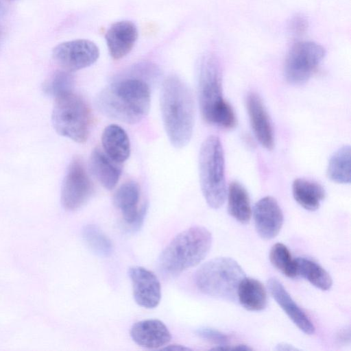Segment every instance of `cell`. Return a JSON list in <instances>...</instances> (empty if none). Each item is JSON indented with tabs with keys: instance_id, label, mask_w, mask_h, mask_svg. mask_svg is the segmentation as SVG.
Wrapping results in <instances>:
<instances>
[{
	"instance_id": "cell-18",
	"label": "cell",
	"mask_w": 351,
	"mask_h": 351,
	"mask_svg": "<svg viewBox=\"0 0 351 351\" xmlns=\"http://www.w3.org/2000/svg\"><path fill=\"white\" fill-rule=\"evenodd\" d=\"M88 163L91 173L105 189L112 190L115 187L121 174V163L98 147L91 152Z\"/></svg>"
},
{
	"instance_id": "cell-4",
	"label": "cell",
	"mask_w": 351,
	"mask_h": 351,
	"mask_svg": "<svg viewBox=\"0 0 351 351\" xmlns=\"http://www.w3.org/2000/svg\"><path fill=\"white\" fill-rule=\"evenodd\" d=\"M212 245V234L204 227L193 226L176 236L161 252L159 271L165 276L176 277L201 263Z\"/></svg>"
},
{
	"instance_id": "cell-7",
	"label": "cell",
	"mask_w": 351,
	"mask_h": 351,
	"mask_svg": "<svg viewBox=\"0 0 351 351\" xmlns=\"http://www.w3.org/2000/svg\"><path fill=\"white\" fill-rule=\"evenodd\" d=\"M51 120L60 135L78 143L87 141L91 124L90 111L84 99L73 91L56 98Z\"/></svg>"
},
{
	"instance_id": "cell-33",
	"label": "cell",
	"mask_w": 351,
	"mask_h": 351,
	"mask_svg": "<svg viewBox=\"0 0 351 351\" xmlns=\"http://www.w3.org/2000/svg\"><path fill=\"white\" fill-rule=\"evenodd\" d=\"M232 350H252V348L245 344H239L235 346L234 348H230Z\"/></svg>"
},
{
	"instance_id": "cell-17",
	"label": "cell",
	"mask_w": 351,
	"mask_h": 351,
	"mask_svg": "<svg viewBox=\"0 0 351 351\" xmlns=\"http://www.w3.org/2000/svg\"><path fill=\"white\" fill-rule=\"evenodd\" d=\"M138 29L130 21H121L113 23L105 35L110 56L119 60L130 52L137 38Z\"/></svg>"
},
{
	"instance_id": "cell-30",
	"label": "cell",
	"mask_w": 351,
	"mask_h": 351,
	"mask_svg": "<svg viewBox=\"0 0 351 351\" xmlns=\"http://www.w3.org/2000/svg\"><path fill=\"white\" fill-rule=\"evenodd\" d=\"M292 28L293 29L295 32H302L305 28V23L302 19L298 18L295 19L293 21Z\"/></svg>"
},
{
	"instance_id": "cell-10",
	"label": "cell",
	"mask_w": 351,
	"mask_h": 351,
	"mask_svg": "<svg viewBox=\"0 0 351 351\" xmlns=\"http://www.w3.org/2000/svg\"><path fill=\"white\" fill-rule=\"evenodd\" d=\"M52 56L64 71L71 73L93 64L99 56V50L90 40L77 39L56 46Z\"/></svg>"
},
{
	"instance_id": "cell-27",
	"label": "cell",
	"mask_w": 351,
	"mask_h": 351,
	"mask_svg": "<svg viewBox=\"0 0 351 351\" xmlns=\"http://www.w3.org/2000/svg\"><path fill=\"white\" fill-rule=\"evenodd\" d=\"M74 77L71 72L58 71L47 80L43 85V91L46 95L55 99L73 91Z\"/></svg>"
},
{
	"instance_id": "cell-9",
	"label": "cell",
	"mask_w": 351,
	"mask_h": 351,
	"mask_svg": "<svg viewBox=\"0 0 351 351\" xmlns=\"http://www.w3.org/2000/svg\"><path fill=\"white\" fill-rule=\"evenodd\" d=\"M94 191L82 160L75 158L71 162L61 189V203L67 210H76L90 197Z\"/></svg>"
},
{
	"instance_id": "cell-25",
	"label": "cell",
	"mask_w": 351,
	"mask_h": 351,
	"mask_svg": "<svg viewBox=\"0 0 351 351\" xmlns=\"http://www.w3.org/2000/svg\"><path fill=\"white\" fill-rule=\"evenodd\" d=\"M82 234L85 243L95 254L107 257L112 254V243L110 239L97 226L86 225Z\"/></svg>"
},
{
	"instance_id": "cell-32",
	"label": "cell",
	"mask_w": 351,
	"mask_h": 351,
	"mask_svg": "<svg viewBox=\"0 0 351 351\" xmlns=\"http://www.w3.org/2000/svg\"><path fill=\"white\" fill-rule=\"evenodd\" d=\"M276 349L278 350H288V351L298 350L296 348L293 347V346L289 345L288 343H281L278 344L276 347Z\"/></svg>"
},
{
	"instance_id": "cell-29",
	"label": "cell",
	"mask_w": 351,
	"mask_h": 351,
	"mask_svg": "<svg viewBox=\"0 0 351 351\" xmlns=\"http://www.w3.org/2000/svg\"><path fill=\"white\" fill-rule=\"evenodd\" d=\"M338 340L341 341V343H346L350 342V328H343L341 331H339V334L337 335Z\"/></svg>"
},
{
	"instance_id": "cell-22",
	"label": "cell",
	"mask_w": 351,
	"mask_h": 351,
	"mask_svg": "<svg viewBox=\"0 0 351 351\" xmlns=\"http://www.w3.org/2000/svg\"><path fill=\"white\" fill-rule=\"evenodd\" d=\"M228 210L237 221L242 223L250 221L252 209L248 193L238 182H232L228 190Z\"/></svg>"
},
{
	"instance_id": "cell-24",
	"label": "cell",
	"mask_w": 351,
	"mask_h": 351,
	"mask_svg": "<svg viewBox=\"0 0 351 351\" xmlns=\"http://www.w3.org/2000/svg\"><path fill=\"white\" fill-rule=\"evenodd\" d=\"M350 163L351 149L349 145H345L330 158L326 171L328 179L339 184H350Z\"/></svg>"
},
{
	"instance_id": "cell-3",
	"label": "cell",
	"mask_w": 351,
	"mask_h": 351,
	"mask_svg": "<svg viewBox=\"0 0 351 351\" xmlns=\"http://www.w3.org/2000/svg\"><path fill=\"white\" fill-rule=\"evenodd\" d=\"M197 90L204 120L223 129L234 128L237 125L236 116L231 106L223 97L221 66L213 55H205L199 61Z\"/></svg>"
},
{
	"instance_id": "cell-5",
	"label": "cell",
	"mask_w": 351,
	"mask_h": 351,
	"mask_svg": "<svg viewBox=\"0 0 351 351\" xmlns=\"http://www.w3.org/2000/svg\"><path fill=\"white\" fill-rule=\"evenodd\" d=\"M245 277L244 271L236 261L228 257H217L199 267L194 281L204 294L235 302L239 285Z\"/></svg>"
},
{
	"instance_id": "cell-34",
	"label": "cell",
	"mask_w": 351,
	"mask_h": 351,
	"mask_svg": "<svg viewBox=\"0 0 351 351\" xmlns=\"http://www.w3.org/2000/svg\"><path fill=\"white\" fill-rule=\"evenodd\" d=\"M5 12V7L3 0H0V14H3Z\"/></svg>"
},
{
	"instance_id": "cell-35",
	"label": "cell",
	"mask_w": 351,
	"mask_h": 351,
	"mask_svg": "<svg viewBox=\"0 0 351 351\" xmlns=\"http://www.w3.org/2000/svg\"><path fill=\"white\" fill-rule=\"evenodd\" d=\"M1 38H2V31H1V26H0V43H1Z\"/></svg>"
},
{
	"instance_id": "cell-19",
	"label": "cell",
	"mask_w": 351,
	"mask_h": 351,
	"mask_svg": "<svg viewBox=\"0 0 351 351\" xmlns=\"http://www.w3.org/2000/svg\"><path fill=\"white\" fill-rule=\"evenodd\" d=\"M103 150L114 161L123 163L130 155V143L125 131L119 125H109L101 136Z\"/></svg>"
},
{
	"instance_id": "cell-6",
	"label": "cell",
	"mask_w": 351,
	"mask_h": 351,
	"mask_svg": "<svg viewBox=\"0 0 351 351\" xmlns=\"http://www.w3.org/2000/svg\"><path fill=\"white\" fill-rule=\"evenodd\" d=\"M199 182L204 197L212 208H219L226 197L225 162L220 139L210 136L202 143L199 154Z\"/></svg>"
},
{
	"instance_id": "cell-14",
	"label": "cell",
	"mask_w": 351,
	"mask_h": 351,
	"mask_svg": "<svg viewBox=\"0 0 351 351\" xmlns=\"http://www.w3.org/2000/svg\"><path fill=\"white\" fill-rule=\"evenodd\" d=\"M246 108L253 132L260 144L267 149L274 145L271 121L260 96L250 93L246 97Z\"/></svg>"
},
{
	"instance_id": "cell-23",
	"label": "cell",
	"mask_w": 351,
	"mask_h": 351,
	"mask_svg": "<svg viewBox=\"0 0 351 351\" xmlns=\"http://www.w3.org/2000/svg\"><path fill=\"white\" fill-rule=\"evenodd\" d=\"M295 261L298 276L303 277L322 291L330 289L332 285V278L320 265L304 257H298Z\"/></svg>"
},
{
	"instance_id": "cell-31",
	"label": "cell",
	"mask_w": 351,
	"mask_h": 351,
	"mask_svg": "<svg viewBox=\"0 0 351 351\" xmlns=\"http://www.w3.org/2000/svg\"><path fill=\"white\" fill-rule=\"evenodd\" d=\"M162 350H190L191 349L189 348H186L182 345H169L166 346L165 348H162Z\"/></svg>"
},
{
	"instance_id": "cell-1",
	"label": "cell",
	"mask_w": 351,
	"mask_h": 351,
	"mask_svg": "<svg viewBox=\"0 0 351 351\" xmlns=\"http://www.w3.org/2000/svg\"><path fill=\"white\" fill-rule=\"evenodd\" d=\"M95 105L107 117L128 124L137 123L149 111V86L139 78L116 81L98 93Z\"/></svg>"
},
{
	"instance_id": "cell-20",
	"label": "cell",
	"mask_w": 351,
	"mask_h": 351,
	"mask_svg": "<svg viewBox=\"0 0 351 351\" xmlns=\"http://www.w3.org/2000/svg\"><path fill=\"white\" fill-rule=\"evenodd\" d=\"M292 192L298 204L310 211L317 210L326 196L325 189L320 184L304 178L293 181Z\"/></svg>"
},
{
	"instance_id": "cell-28",
	"label": "cell",
	"mask_w": 351,
	"mask_h": 351,
	"mask_svg": "<svg viewBox=\"0 0 351 351\" xmlns=\"http://www.w3.org/2000/svg\"><path fill=\"white\" fill-rule=\"evenodd\" d=\"M195 332L200 338L216 343L217 346L228 345L229 341L228 337L226 334L211 328L202 327L197 329Z\"/></svg>"
},
{
	"instance_id": "cell-36",
	"label": "cell",
	"mask_w": 351,
	"mask_h": 351,
	"mask_svg": "<svg viewBox=\"0 0 351 351\" xmlns=\"http://www.w3.org/2000/svg\"><path fill=\"white\" fill-rule=\"evenodd\" d=\"M11 1H13V0H11Z\"/></svg>"
},
{
	"instance_id": "cell-13",
	"label": "cell",
	"mask_w": 351,
	"mask_h": 351,
	"mask_svg": "<svg viewBox=\"0 0 351 351\" xmlns=\"http://www.w3.org/2000/svg\"><path fill=\"white\" fill-rule=\"evenodd\" d=\"M253 217L256 232L264 239L276 237L283 224L282 211L277 201L270 196L256 203Z\"/></svg>"
},
{
	"instance_id": "cell-12",
	"label": "cell",
	"mask_w": 351,
	"mask_h": 351,
	"mask_svg": "<svg viewBox=\"0 0 351 351\" xmlns=\"http://www.w3.org/2000/svg\"><path fill=\"white\" fill-rule=\"evenodd\" d=\"M140 187L135 181H128L121 184L113 196V203L123 216L125 222L138 229L146 215L147 206L144 204L138 209Z\"/></svg>"
},
{
	"instance_id": "cell-15",
	"label": "cell",
	"mask_w": 351,
	"mask_h": 351,
	"mask_svg": "<svg viewBox=\"0 0 351 351\" xmlns=\"http://www.w3.org/2000/svg\"><path fill=\"white\" fill-rule=\"evenodd\" d=\"M267 287L271 295L298 328L306 335L315 332V326L303 310L296 304L276 278H271L267 281Z\"/></svg>"
},
{
	"instance_id": "cell-16",
	"label": "cell",
	"mask_w": 351,
	"mask_h": 351,
	"mask_svg": "<svg viewBox=\"0 0 351 351\" xmlns=\"http://www.w3.org/2000/svg\"><path fill=\"white\" fill-rule=\"evenodd\" d=\"M132 340L138 346L154 349L165 346L171 335L166 325L160 320L149 319L134 323L130 329Z\"/></svg>"
},
{
	"instance_id": "cell-8",
	"label": "cell",
	"mask_w": 351,
	"mask_h": 351,
	"mask_svg": "<svg viewBox=\"0 0 351 351\" xmlns=\"http://www.w3.org/2000/svg\"><path fill=\"white\" fill-rule=\"evenodd\" d=\"M326 54L325 49L313 41H299L289 49L284 64V76L293 85L306 82Z\"/></svg>"
},
{
	"instance_id": "cell-11",
	"label": "cell",
	"mask_w": 351,
	"mask_h": 351,
	"mask_svg": "<svg viewBox=\"0 0 351 351\" xmlns=\"http://www.w3.org/2000/svg\"><path fill=\"white\" fill-rule=\"evenodd\" d=\"M128 276L136 303L145 308H156L161 299V286L156 275L145 267L132 266Z\"/></svg>"
},
{
	"instance_id": "cell-26",
	"label": "cell",
	"mask_w": 351,
	"mask_h": 351,
	"mask_svg": "<svg viewBox=\"0 0 351 351\" xmlns=\"http://www.w3.org/2000/svg\"><path fill=\"white\" fill-rule=\"evenodd\" d=\"M269 260L273 266L287 277L293 278L298 276L295 258L284 244L277 243L272 246Z\"/></svg>"
},
{
	"instance_id": "cell-2",
	"label": "cell",
	"mask_w": 351,
	"mask_h": 351,
	"mask_svg": "<svg viewBox=\"0 0 351 351\" xmlns=\"http://www.w3.org/2000/svg\"><path fill=\"white\" fill-rule=\"evenodd\" d=\"M160 104L169 141L176 148L184 147L191 138L195 122V104L190 88L178 77L169 76L162 86Z\"/></svg>"
},
{
	"instance_id": "cell-21",
	"label": "cell",
	"mask_w": 351,
	"mask_h": 351,
	"mask_svg": "<svg viewBox=\"0 0 351 351\" xmlns=\"http://www.w3.org/2000/svg\"><path fill=\"white\" fill-rule=\"evenodd\" d=\"M237 300L245 309L250 311H260L266 307L267 291L259 280L245 277L239 285Z\"/></svg>"
}]
</instances>
